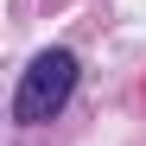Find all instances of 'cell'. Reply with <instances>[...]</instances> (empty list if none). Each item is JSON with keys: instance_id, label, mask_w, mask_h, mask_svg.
Listing matches in <instances>:
<instances>
[{"instance_id": "1", "label": "cell", "mask_w": 146, "mask_h": 146, "mask_svg": "<svg viewBox=\"0 0 146 146\" xmlns=\"http://www.w3.org/2000/svg\"><path fill=\"white\" fill-rule=\"evenodd\" d=\"M70 89H76V57H70V51H38L32 70H26L19 89H13V121H19V127L51 121V114L70 102Z\"/></svg>"}]
</instances>
